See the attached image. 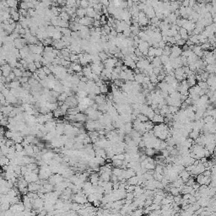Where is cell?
Returning a JSON list of instances; mask_svg holds the SVG:
<instances>
[{"mask_svg":"<svg viewBox=\"0 0 216 216\" xmlns=\"http://www.w3.org/2000/svg\"><path fill=\"white\" fill-rule=\"evenodd\" d=\"M32 206H33V209L36 210L42 209L44 208V200L40 198H36L32 201Z\"/></svg>","mask_w":216,"mask_h":216,"instance_id":"1","label":"cell"},{"mask_svg":"<svg viewBox=\"0 0 216 216\" xmlns=\"http://www.w3.org/2000/svg\"><path fill=\"white\" fill-rule=\"evenodd\" d=\"M95 21V20L92 18H89L88 16H85L84 18L80 19L79 20V24L82 25L84 26H87V27H89V26H92L93 25V23Z\"/></svg>","mask_w":216,"mask_h":216,"instance_id":"2","label":"cell"},{"mask_svg":"<svg viewBox=\"0 0 216 216\" xmlns=\"http://www.w3.org/2000/svg\"><path fill=\"white\" fill-rule=\"evenodd\" d=\"M100 176L99 175L98 172H93L91 173L90 175H89V181L91 182V184L93 185V186H97L99 183V181H100Z\"/></svg>","mask_w":216,"mask_h":216,"instance_id":"3","label":"cell"},{"mask_svg":"<svg viewBox=\"0 0 216 216\" xmlns=\"http://www.w3.org/2000/svg\"><path fill=\"white\" fill-rule=\"evenodd\" d=\"M1 72H2V75L4 76V77H9V74L13 72L12 68L10 67V65L9 64L3 65V66H1Z\"/></svg>","mask_w":216,"mask_h":216,"instance_id":"4","label":"cell"},{"mask_svg":"<svg viewBox=\"0 0 216 216\" xmlns=\"http://www.w3.org/2000/svg\"><path fill=\"white\" fill-rule=\"evenodd\" d=\"M41 185L38 184L37 182H31L29 183V185H28V190H29V192H36L41 189Z\"/></svg>","mask_w":216,"mask_h":216,"instance_id":"5","label":"cell"},{"mask_svg":"<svg viewBox=\"0 0 216 216\" xmlns=\"http://www.w3.org/2000/svg\"><path fill=\"white\" fill-rule=\"evenodd\" d=\"M85 128L88 132H94L96 130V127H95V122L92 121V120H87L86 125H85Z\"/></svg>","mask_w":216,"mask_h":216,"instance_id":"6","label":"cell"},{"mask_svg":"<svg viewBox=\"0 0 216 216\" xmlns=\"http://www.w3.org/2000/svg\"><path fill=\"white\" fill-rule=\"evenodd\" d=\"M95 102L96 103L97 105H103V104H106V96L105 95H96L95 99Z\"/></svg>","mask_w":216,"mask_h":216,"instance_id":"7","label":"cell"},{"mask_svg":"<svg viewBox=\"0 0 216 216\" xmlns=\"http://www.w3.org/2000/svg\"><path fill=\"white\" fill-rule=\"evenodd\" d=\"M151 121L153 122V123H154V124L156 123V125L164 123V122H165V116L160 115V114H155Z\"/></svg>","mask_w":216,"mask_h":216,"instance_id":"8","label":"cell"},{"mask_svg":"<svg viewBox=\"0 0 216 216\" xmlns=\"http://www.w3.org/2000/svg\"><path fill=\"white\" fill-rule=\"evenodd\" d=\"M179 177L182 179V181H184V182H187V181L191 178V174L189 173L186 169H185L184 171H182L180 173V176H179Z\"/></svg>","mask_w":216,"mask_h":216,"instance_id":"9","label":"cell"},{"mask_svg":"<svg viewBox=\"0 0 216 216\" xmlns=\"http://www.w3.org/2000/svg\"><path fill=\"white\" fill-rule=\"evenodd\" d=\"M14 45H15V48L19 49V50H21V49L24 48L25 45L22 42V38L21 37H19L17 39H15L14 41Z\"/></svg>","mask_w":216,"mask_h":216,"instance_id":"10","label":"cell"},{"mask_svg":"<svg viewBox=\"0 0 216 216\" xmlns=\"http://www.w3.org/2000/svg\"><path fill=\"white\" fill-rule=\"evenodd\" d=\"M127 183L128 185H132V186H137V185H139V177L134 176V177H131L127 181Z\"/></svg>","mask_w":216,"mask_h":216,"instance_id":"11","label":"cell"},{"mask_svg":"<svg viewBox=\"0 0 216 216\" xmlns=\"http://www.w3.org/2000/svg\"><path fill=\"white\" fill-rule=\"evenodd\" d=\"M88 120V117L86 116L85 113H81V112H79V113L76 115V122H79V123H84L85 121Z\"/></svg>","mask_w":216,"mask_h":216,"instance_id":"12","label":"cell"},{"mask_svg":"<svg viewBox=\"0 0 216 216\" xmlns=\"http://www.w3.org/2000/svg\"><path fill=\"white\" fill-rule=\"evenodd\" d=\"M144 74H134V81L137 82L138 84H144Z\"/></svg>","mask_w":216,"mask_h":216,"instance_id":"13","label":"cell"},{"mask_svg":"<svg viewBox=\"0 0 216 216\" xmlns=\"http://www.w3.org/2000/svg\"><path fill=\"white\" fill-rule=\"evenodd\" d=\"M85 10H86V16L89 17V18L94 19L95 17V15H96V12H95V10L94 9V8L89 7L87 8Z\"/></svg>","mask_w":216,"mask_h":216,"instance_id":"14","label":"cell"},{"mask_svg":"<svg viewBox=\"0 0 216 216\" xmlns=\"http://www.w3.org/2000/svg\"><path fill=\"white\" fill-rule=\"evenodd\" d=\"M70 68H71L75 73H79V72L83 71V67H82L80 64H75V63H72Z\"/></svg>","mask_w":216,"mask_h":216,"instance_id":"15","label":"cell"},{"mask_svg":"<svg viewBox=\"0 0 216 216\" xmlns=\"http://www.w3.org/2000/svg\"><path fill=\"white\" fill-rule=\"evenodd\" d=\"M112 174L108 173V172H103L101 173L100 176V179L103 181H111V177H112Z\"/></svg>","mask_w":216,"mask_h":216,"instance_id":"16","label":"cell"},{"mask_svg":"<svg viewBox=\"0 0 216 216\" xmlns=\"http://www.w3.org/2000/svg\"><path fill=\"white\" fill-rule=\"evenodd\" d=\"M123 171H124V170H123V168L114 167L113 169H112V175L119 177H121V176H123Z\"/></svg>","mask_w":216,"mask_h":216,"instance_id":"17","label":"cell"},{"mask_svg":"<svg viewBox=\"0 0 216 216\" xmlns=\"http://www.w3.org/2000/svg\"><path fill=\"white\" fill-rule=\"evenodd\" d=\"M76 14H77V16L79 18L82 19L84 17H85V15H86V10L85 9H82V8H79L77 9V11H76Z\"/></svg>","mask_w":216,"mask_h":216,"instance_id":"18","label":"cell"},{"mask_svg":"<svg viewBox=\"0 0 216 216\" xmlns=\"http://www.w3.org/2000/svg\"><path fill=\"white\" fill-rule=\"evenodd\" d=\"M152 66L154 67V68H159V67L161 66V60H160V58H159V57H155V58H154V60L152 61Z\"/></svg>","mask_w":216,"mask_h":216,"instance_id":"19","label":"cell"},{"mask_svg":"<svg viewBox=\"0 0 216 216\" xmlns=\"http://www.w3.org/2000/svg\"><path fill=\"white\" fill-rule=\"evenodd\" d=\"M0 163H1L2 167L4 165H9V163H10V160L9 158H7V156H1Z\"/></svg>","mask_w":216,"mask_h":216,"instance_id":"20","label":"cell"},{"mask_svg":"<svg viewBox=\"0 0 216 216\" xmlns=\"http://www.w3.org/2000/svg\"><path fill=\"white\" fill-rule=\"evenodd\" d=\"M59 17H60L62 20H64V21H67V22H68V20H71L70 15L67 12H62L60 14H59Z\"/></svg>","mask_w":216,"mask_h":216,"instance_id":"21","label":"cell"},{"mask_svg":"<svg viewBox=\"0 0 216 216\" xmlns=\"http://www.w3.org/2000/svg\"><path fill=\"white\" fill-rule=\"evenodd\" d=\"M160 60H161V64L165 66V65L169 64L171 63V59H170V57L168 56H165V55H162L160 57Z\"/></svg>","mask_w":216,"mask_h":216,"instance_id":"22","label":"cell"},{"mask_svg":"<svg viewBox=\"0 0 216 216\" xmlns=\"http://www.w3.org/2000/svg\"><path fill=\"white\" fill-rule=\"evenodd\" d=\"M112 165L114 166V167H118L121 168L123 167V160H112Z\"/></svg>","mask_w":216,"mask_h":216,"instance_id":"23","label":"cell"},{"mask_svg":"<svg viewBox=\"0 0 216 216\" xmlns=\"http://www.w3.org/2000/svg\"><path fill=\"white\" fill-rule=\"evenodd\" d=\"M144 153H145V154H146L147 156L150 157V156L154 155V154H155V150H154L153 148H145Z\"/></svg>","mask_w":216,"mask_h":216,"instance_id":"24","label":"cell"},{"mask_svg":"<svg viewBox=\"0 0 216 216\" xmlns=\"http://www.w3.org/2000/svg\"><path fill=\"white\" fill-rule=\"evenodd\" d=\"M137 119L139 120V121H140L141 123H146V122H148L149 120H150L148 116L144 115V114H141V113L137 116Z\"/></svg>","mask_w":216,"mask_h":216,"instance_id":"25","label":"cell"},{"mask_svg":"<svg viewBox=\"0 0 216 216\" xmlns=\"http://www.w3.org/2000/svg\"><path fill=\"white\" fill-rule=\"evenodd\" d=\"M64 113L62 112V110L60 109V107H58L56 111H54V112H53V116H54V117L57 118V119L60 117V116H64Z\"/></svg>","mask_w":216,"mask_h":216,"instance_id":"26","label":"cell"},{"mask_svg":"<svg viewBox=\"0 0 216 216\" xmlns=\"http://www.w3.org/2000/svg\"><path fill=\"white\" fill-rule=\"evenodd\" d=\"M7 3H8V5H9V7L10 8V9H16L17 6H18V2L15 1V0H9V1H7Z\"/></svg>","mask_w":216,"mask_h":216,"instance_id":"27","label":"cell"},{"mask_svg":"<svg viewBox=\"0 0 216 216\" xmlns=\"http://www.w3.org/2000/svg\"><path fill=\"white\" fill-rule=\"evenodd\" d=\"M144 210L142 209H136L135 210H133L131 213L132 216H142V215L144 214Z\"/></svg>","mask_w":216,"mask_h":216,"instance_id":"28","label":"cell"},{"mask_svg":"<svg viewBox=\"0 0 216 216\" xmlns=\"http://www.w3.org/2000/svg\"><path fill=\"white\" fill-rule=\"evenodd\" d=\"M98 55H99V57H100V58H101V62H102V63H104L105 61L106 60V59H108V58H109L108 55L106 54V53L104 51H101V52H99V53H98Z\"/></svg>","mask_w":216,"mask_h":216,"instance_id":"29","label":"cell"},{"mask_svg":"<svg viewBox=\"0 0 216 216\" xmlns=\"http://www.w3.org/2000/svg\"><path fill=\"white\" fill-rule=\"evenodd\" d=\"M150 82L153 84V85H156V84L158 83V78H157V75L156 74H154V73H153L152 74H150Z\"/></svg>","mask_w":216,"mask_h":216,"instance_id":"30","label":"cell"},{"mask_svg":"<svg viewBox=\"0 0 216 216\" xmlns=\"http://www.w3.org/2000/svg\"><path fill=\"white\" fill-rule=\"evenodd\" d=\"M62 34L64 35V36H71L72 34V30L69 29V28H64L62 30Z\"/></svg>","mask_w":216,"mask_h":216,"instance_id":"31","label":"cell"},{"mask_svg":"<svg viewBox=\"0 0 216 216\" xmlns=\"http://www.w3.org/2000/svg\"><path fill=\"white\" fill-rule=\"evenodd\" d=\"M68 95H67V93L64 92V93L60 94V95L58 96V101H63V102H65L67 99H68Z\"/></svg>","mask_w":216,"mask_h":216,"instance_id":"32","label":"cell"},{"mask_svg":"<svg viewBox=\"0 0 216 216\" xmlns=\"http://www.w3.org/2000/svg\"><path fill=\"white\" fill-rule=\"evenodd\" d=\"M13 73H14V74H15V76L18 78H21L23 75V72L20 69V68H15L13 69Z\"/></svg>","mask_w":216,"mask_h":216,"instance_id":"33","label":"cell"},{"mask_svg":"<svg viewBox=\"0 0 216 216\" xmlns=\"http://www.w3.org/2000/svg\"><path fill=\"white\" fill-rule=\"evenodd\" d=\"M169 111H170V113L174 115V114H177V112H179V107L173 106H169Z\"/></svg>","mask_w":216,"mask_h":216,"instance_id":"34","label":"cell"},{"mask_svg":"<svg viewBox=\"0 0 216 216\" xmlns=\"http://www.w3.org/2000/svg\"><path fill=\"white\" fill-rule=\"evenodd\" d=\"M125 160V154H115V155L113 156V158H112V160Z\"/></svg>","mask_w":216,"mask_h":216,"instance_id":"35","label":"cell"},{"mask_svg":"<svg viewBox=\"0 0 216 216\" xmlns=\"http://www.w3.org/2000/svg\"><path fill=\"white\" fill-rule=\"evenodd\" d=\"M11 18L14 20V21H20V14L19 12H14V14H11Z\"/></svg>","mask_w":216,"mask_h":216,"instance_id":"36","label":"cell"},{"mask_svg":"<svg viewBox=\"0 0 216 216\" xmlns=\"http://www.w3.org/2000/svg\"><path fill=\"white\" fill-rule=\"evenodd\" d=\"M28 70H29L30 72H31L32 74H33V73H36V71H37V68H36L35 63H31V64H29V69H28Z\"/></svg>","mask_w":216,"mask_h":216,"instance_id":"37","label":"cell"},{"mask_svg":"<svg viewBox=\"0 0 216 216\" xmlns=\"http://www.w3.org/2000/svg\"><path fill=\"white\" fill-rule=\"evenodd\" d=\"M61 28H69V22H67V21H64V20H61L60 22H59V25Z\"/></svg>","mask_w":216,"mask_h":216,"instance_id":"38","label":"cell"},{"mask_svg":"<svg viewBox=\"0 0 216 216\" xmlns=\"http://www.w3.org/2000/svg\"><path fill=\"white\" fill-rule=\"evenodd\" d=\"M28 84H29L30 86H34V85H38V84H39V81H38L37 79H34V78H30Z\"/></svg>","mask_w":216,"mask_h":216,"instance_id":"39","label":"cell"},{"mask_svg":"<svg viewBox=\"0 0 216 216\" xmlns=\"http://www.w3.org/2000/svg\"><path fill=\"white\" fill-rule=\"evenodd\" d=\"M69 58L71 63H75L77 60H79V57H78V54H76V53H71Z\"/></svg>","mask_w":216,"mask_h":216,"instance_id":"40","label":"cell"},{"mask_svg":"<svg viewBox=\"0 0 216 216\" xmlns=\"http://www.w3.org/2000/svg\"><path fill=\"white\" fill-rule=\"evenodd\" d=\"M80 8L82 9H86L87 8H89V1H86V0H82L81 3H80Z\"/></svg>","mask_w":216,"mask_h":216,"instance_id":"41","label":"cell"},{"mask_svg":"<svg viewBox=\"0 0 216 216\" xmlns=\"http://www.w3.org/2000/svg\"><path fill=\"white\" fill-rule=\"evenodd\" d=\"M14 147H15V150H16V152H22L23 150H25L24 146H23L21 144H15Z\"/></svg>","mask_w":216,"mask_h":216,"instance_id":"42","label":"cell"},{"mask_svg":"<svg viewBox=\"0 0 216 216\" xmlns=\"http://www.w3.org/2000/svg\"><path fill=\"white\" fill-rule=\"evenodd\" d=\"M101 94H107L108 93V86L106 85H103L100 87Z\"/></svg>","mask_w":216,"mask_h":216,"instance_id":"43","label":"cell"},{"mask_svg":"<svg viewBox=\"0 0 216 216\" xmlns=\"http://www.w3.org/2000/svg\"><path fill=\"white\" fill-rule=\"evenodd\" d=\"M114 85H115L116 86H117V87H122L124 85V83H123V81L122 79H116L115 81H114Z\"/></svg>","mask_w":216,"mask_h":216,"instance_id":"44","label":"cell"},{"mask_svg":"<svg viewBox=\"0 0 216 216\" xmlns=\"http://www.w3.org/2000/svg\"><path fill=\"white\" fill-rule=\"evenodd\" d=\"M53 50H54V47H51V46H48V47H44V52H46V53L52 52Z\"/></svg>","mask_w":216,"mask_h":216,"instance_id":"45","label":"cell"},{"mask_svg":"<svg viewBox=\"0 0 216 216\" xmlns=\"http://www.w3.org/2000/svg\"><path fill=\"white\" fill-rule=\"evenodd\" d=\"M6 145L7 147H13V146H14L15 145V142L14 140H13V139H7V142H6Z\"/></svg>","mask_w":216,"mask_h":216,"instance_id":"46","label":"cell"},{"mask_svg":"<svg viewBox=\"0 0 216 216\" xmlns=\"http://www.w3.org/2000/svg\"><path fill=\"white\" fill-rule=\"evenodd\" d=\"M20 8L21 9H25V10H28V9H29L26 2H21V3H20Z\"/></svg>","mask_w":216,"mask_h":216,"instance_id":"47","label":"cell"},{"mask_svg":"<svg viewBox=\"0 0 216 216\" xmlns=\"http://www.w3.org/2000/svg\"><path fill=\"white\" fill-rule=\"evenodd\" d=\"M163 55V49L162 48H157L155 50V57H159V58H160V57Z\"/></svg>","mask_w":216,"mask_h":216,"instance_id":"48","label":"cell"},{"mask_svg":"<svg viewBox=\"0 0 216 216\" xmlns=\"http://www.w3.org/2000/svg\"><path fill=\"white\" fill-rule=\"evenodd\" d=\"M91 142H92V140H91V139L89 138V135H88V136L83 140L84 145H87V144H91Z\"/></svg>","mask_w":216,"mask_h":216,"instance_id":"49","label":"cell"},{"mask_svg":"<svg viewBox=\"0 0 216 216\" xmlns=\"http://www.w3.org/2000/svg\"><path fill=\"white\" fill-rule=\"evenodd\" d=\"M102 29L106 31V33L107 34V35H110L111 34V31H112V29H111V27H109V26L107 25H103Z\"/></svg>","mask_w":216,"mask_h":216,"instance_id":"50","label":"cell"},{"mask_svg":"<svg viewBox=\"0 0 216 216\" xmlns=\"http://www.w3.org/2000/svg\"><path fill=\"white\" fill-rule=\"evenodd\" d=\"M3 216H15V214L12 211V210L9 209V210H7V211L3 212Z\"/></svg>","mask_w":216,"mask_h":216,"instance_id":"51","label":"cell"},{"mask_svg":"<svg viewBox=\"0 0 216 216\" xmlns=\"http://www.w3.org/2000/svg\"><path fill=\"white\" fill-rule=\"evenodd\" d=\"M32 74H32L31 72H30L29 70H28V71L26 70V71H25L24 73H23L22 77H26V78H29V79H30V78L32 77Z\"/></svg>","mask_w":216,"mask_h":216,"instance_id":"52","label":"cell"},{"mask_svg":"<svg viewBox=\"0 0 216 216\" xmlns=\"http://www.w3.org/2000/svg\"><path fill=\"white\" fill-rule=\"evenodd\" d=\"M43 70H44V72H45V74H47V76L48 75H50V74H52V73H51V71L50 70V68H48V67H47V66H43Z\"/></svg>","mask_w":216,"mask_h":216,"instance_id":"53","label":"cell"},{"mask_svg":"<svg viewBox=\"0 0 216 216\" xmlns=\"http://www.w3.org/2000/svg\"><path fill=\"white\" fill-rule=\"evenodd\" d=\"M120 79V77H119V74H116V73H115V72H112V80H113V81H115L116 79Z\"/></svg>","mask_w":216,"mask_h":216,"instance_id":"54","label":"cell"},{"mask_svg":"<svg viewBox=\"0 0 216 216\" xmlns=\"http://www.w3.org/2000/svg\"><path fill=\"white\" fill-rule=\"evenodd\" d=\"M186 41H185V40H183V39L179 40V41H177V46H178V47H183V46L186 44Z\"/></svg>","mask_w":216,"mask_h":216,"instance_id":"55","label":"cell"},{"mask_svg":"<svg viewBox=\"0 0 216 216\" xmlns=\"http://www.w3.org/2000/svg\"><path fill=\"white\" fill-rule=\"evenodd\" d=\"M101 26V21L100 20H95L93 23V27L95 28H99Z\"/></svg>","mask_w":216,"mask_h":216,"instance_id":"56","label":"cell"},{"mask_svg":"<svg viewBox=\"0 0 216 216\" xmlns=\"http://www.w3.org/2000/svg\"><path fill=\"white\" fill-rule=\"evenodd\" d=\"M20 82L21 84H25L29 82V78H26V77H21L20 78Z\"/></svg>","mask_w":216,"mask_h":216,"instance_id":"57","label":"cell"},{"mask_svg":"<svg viewBox=\"0 0 216 216\" xmlns=\"http://www.w3.org/2000/svg\"><path fill=\"white\" fill-rule=\"evenodd\" d=\"M95 97H96V95H95V93H89V94H88V98H89L90 100L95 101Z\"/></svg>","mask_w":216,"mask_h":216,"instance_id":"58","label":"cell"},{"mask_svg":"<svg viewBox=\"0 0 216 216\" xmlns=\"http://www.w3.org/2000/svg\"><path fill=\"white\" fill-rule=\"evenodd\" d=\"M35 64L36 66V68H37V69H40V68H42V64H41V62H35Z\"/></svg>","mask_w":216,"mask_h":216,"instance_id":"59","label":"cell"},{"mask_svg":"<svg viewBox=\"0 0 216 216\" xmlns=\"http://www.w3.org/2000/svg\"><path fill=\"white\" fill-rule=\"evenodd\" d=\"M80 81L84 82V83H87V82L89 81V79H88L87 77H85V76H83L82 78H80Z\"/></svg>","mask_w":216,"mask_h":216,"instance_id":"60","label":"cell"},{"mask_svg":"<svg viewBox=\"0 0 216 216\" xmlns=\"http://www.w3.org/2000/svg\"><path fill=\"white\" fill-rule=\"evenodd\" d=\"M214 104H215V106H216V101H215V102H214Z\"/></svg>","mask_w":216,"mask_h":216,"instance_id":"61","label":"cell"}]
</instances>
